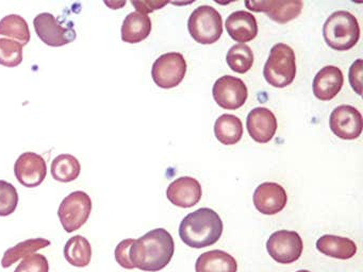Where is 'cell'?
Returning a JSON list of instances; mask_svg holds the SVG:
<instances>
[{"label":"cell","mask_w":363,"mask_h":272,"mask_svg":"<svg viewBox=\"0 0 363 272\" xmlns=\"http://www.w3.org/2000/svg\"><path fill=\"white\" fill-rule=\"evenodd\" d=\"M175 242L167 230L155 229L135 239L129 256L133 267L142 271L157 272L164 269L173 259Z\"/></svg>","instance_id":"6da1fadb"},{"label":"cell","mask_w":363,"mask_h":272,"mask_svg":"<svg viewBox=\"0 0 363 272\" xmlns=\"http://www.w3.org/2000/svg\"><path fill=\"white\" fill-rule=\"evenodd\" d=\"M223 229L220 215L211 208H203L184 217L179 225V236L186 246L201 249L216 244Z\"/></svg>","instance_id":"7a4b0ae2"},{"label":"cell","mask_w":363,"mask_h":272,"mask_svg":"<svg viewBox=\"0 0 363 272\" xmlns=\"http://www.w3.org/2000/svg\"><path fill=\"white\" fill-rule=\"evenodd\" d=\"M323 35L330 48L337 51L350 50L360 38L358 19L348 11L333 12L325 21Z\"/></svg>","instance_id":"3957f363"},{"label":"cell","mask_w":363,"mask_h":272,"mask_svg":"<svg viewBox=\"0 0 363 272\" xmlns=\"http://www.w3.org/2000/svg\"><path fill=\"white\" fill-rule=\"evenodd\" d=\"M265 80L276 89H284L296 76V57L294 50L284 42L272 47L269 59L263 68Z\"/></svg>","instance_id":"277c9868"},{"label":"cell","mask_w":363,"mask_h":272,"mask_svg":"<svg viewBox=\"0 0 363 272\" xmlns=\"http://www.w3.org/2000/svg\"><path fill=\"white\" fill-rule=\"evenodd\" d=\"M188 29L199 44H214L223 34L222 15L213 6H199L189 17Z\"/></svg>","instance_id":"5b68a950"},{"label":"cell","mask_w":363,"mask_h":272,"mask_svg":"<svg viewBox=\"0 0 363 272\" xmlns=\"http://www.w3.org/2000/svg\"><path fill=\"white\" fill-rule=\"evenodd\" d=\"M92 212V200L82 191H74L63 199L59 206L58 216L67 233L79 230L86 225Z\"/></svg>","instance_id":"8992f818"},{"label":"cell","mask_w":363,"mask_h":272,"mask_svg":"<svg viewBox=\"0 0 363 272\" xmlns=\"http://www.w3.org/2000/svg\"><path fill=\"white\" fill-rule=\"evenodd\" d=\"M186 74V61L179 52L164 53L152 64V80L161 89L178 86Z\"/></svg>","instance_id":"52a82bcc"},{"label":"cell","mask_w":363,"mask_h":272,"mask_svg":"<svg viewBox=\"0 0 363 272\" xmlns=\"http://www.w3.org/2000/svg\"><path fill=\"white\" fill-rule=\"evenodd\" d=\"M267 250L274 261L288 265L298 261L301 256L303 239L297 232L280 230L269 236L267 242Z\"/></svg>","instance_id":"ba28073f"},{"label":"cell","mask_w":363,"mask_h":272,"mask_svg":"<svg viewBox=\"0 0 363 272\" xmlns=\"http://www.w3.org/2000/svg\"><path fill=\"white\" fill-rule=\"evenodd\" d=\"M35 32L42 42L50 47H61L76 40L75 29L65 27L52 13H40L33 19Z\"/></svg>","instance_id":"9c48e42d"},{"label":"cell","mask_w":363,"mask_h":272,"mask_svg":"<svg viewBox=\"0 0 363 272\" xmlns=\"http://www.w3.org/2000/svg\"><path fill=\"white\" fill-rule=\"evenodd\" d=\"M212 95L220 108L225 110H238L247 100L248 89L241 79L233 76H223L214 83Z\"/></svg>","instance_id":"30bf717a"},{"label":"cell","mask_w":363,"mask_h":272,"mask_svg":"<svg viewBox=\"0 0 363 272\" xmlns=\"http://www.w3.org/2000/svg\"><path fill=\"white\" fill-rule=\"evenodd\" d=\"M329 125L337 137L346 140H356L362 133V115L354 106L342 104L331 113Z\"/></svg>","instance_id":"8fae6325"},{"label":"cell","mask_w":363,"mask_h":272,"mask_svg":"<svg viewBox=\"0 0 363 272\" xmlns=\"http://www.w3.org/2000/svg\"><path fill=\"white\" fill-rule=\"evenodd\" d=\"M14 174L23 186L33 188L40 186L45 180L48 165L42 155L35 152H25L16 159Z\"/></svg>","instance_id":"7c38bea8"},{"label":"cell","mask_w":363,"mask_h":272,"mask_svg":"<svg viewBox=\"0 0 363 272\" xmlns=\"http://www.w3.org/2000/svg\"><path fill=\"white\" fill-rule=\"evenodd\" d=\"M288 195L286 189L275 182H264L254 193V204L263 215H276L286 208Z\"/></svg>","instance_id":"4fadbf2b"},{"label":"cell","mask_w":363,"mask_h":272,"mask_svg":"<svg viewBox=\"0 0 363 272\" xmlns=\"http://www.w3.org/2000/svg\"><path fill=\"white\" fill-rule=\"evenodd\" d=\"M246 127L252 140L260 144H267L273 140L277 131V118L267 108H255L248 114Z\"/></svg>","instance_id":"5bb4252c"},{"label":"cell","mask_w":363,"mask_h":272,"mask_svg":"<svg viewBox=\"0 0 363 272\" xmlns=\"http://www.w3.org/2000/svg\"><path fill=\"white\" fill-rule=\"evenodd\" d=\"M203 191L196 178L182 176L176 178L167 187V197L174 205L182 208H192L201 199Z\"/></svg>","instance_id":"9a60e30c"},{"label":"cell","mask_w":363,"mask_h":272,"mask_svg":"<svg viewBox=\"0 0 363 272\" xmlns=\"http://www.w3.org/2000/svg\"><path fill=\"white\" fill-rule=\"evenodd\" d=\"M245 6L254 12H263L276 23H286L296 18L303 10V2L295 1H247Z\"/></svg>","instance_id":"2e32d148"},{"label":"cell","mask_w":363,"mask_h":272,"mask_svg":"<svg viewBox=\"0 0 363 272\" xmlns=\"http://www.w3.org/2000/svg\"><path fill=\"white\" fill-rule=\"evenodd\" d=\"M343 84L342 70L337 66H325L314 76V96L322 101H329L340 93Z\"/></svg>","instance_id":"e0dca14e"},{"label":"cell","mask_w":363,"mask_h":272,"mask_svg":"<svg viewBox=\"0 0 363 272\" xmlns=\"http://www.w3.org/2000/svg\"><path fill=\"white\" fill-rule=\"evenodd\" d=\"M227 32L235 42L245 44L258 35V23L256 17L247 11H237L227 17Z\"/></svg>","instance_id":"ac0fdd59"},{"label":"cell","mask_w":363,"mask_h":272,"mask_svg":"<svg viewBox=\"0 0 363 272\" xmlns=\"http://www.w3.org/2000/svg\"><path fill=\"white\" fill-rule=\"evenodd\" d=\"M316 249L329 257L350 259L356 255L358 248L352 239L335 235H323L316 242Z\"/></svg>","instance_id":"d6986e66"},{"label":"cell","mask_w":363,"mask_h":272,"mask_svg":"<svg viewBox=\"0 0 363 272\" xmlns=\"http://www.w3.org/2000/svg\"><path fill=\"white\" fill-rule=\"evenodd\" d=\"M196 272H237L238 263L235 257L222 250H211L203 253L195 264Z\"/></svg>","instance_id":"ffe728a7"},{"label":"cell","mask_w":363,"mask_h":272,"mask_svg":"<svg viewBox=\"0 0 363 272\" xmlns=\"http://www.w3.org/2000/svg\"><path fill=\"white\" fill-rule=\"evenodd\" d=\"M152 32V19L148 15L133 12L127 15L122 26V40L138 44L146 40Z\"/></svg>","instance_id":"44dd1931"},{"label":"cell","mask_w":363,"mask_h":272,"mask_svg":"<svg viewBox=\"0 0 363 272\" xmlns=\"http://www.w3.org/2000/svg\"><path fill=\"white\" fill-rule=\"evenodd\" d=\"M214 134L218 142L226 146L235 144L243 136V123L235 115L224 114L216 119Z\"/></svg>","instance_id":"7402d4cb"},{"label":"cell","mask_w":363,"mask_h":272,"mask_svg":"<svg viewBox=\"0 0 363 272\" xmlns=\"http://www.w3.org/2000/svg\"><path fill=\"white\" fill-rule=\"evenodd\" d=\"M7 38L20 42L23 47L30 42V30L24 17L10 14L0 21V38Z\"/></svg>","instance_id":"603a6c76"},{"label":"cell","mask_w":363,"mask_h":272,"mask_svg":"<svg viewBox=\"0 0 363 272\" xmlns=\"http://www.w3.org/2000/svg\"><path fill=\"white\" fill-rule=\"evenodd\" d=\"M65 259L75 267H86L92 259V246L90 242L82 235L73 236L65 244Z\"/></svg>","instance_id":"cb8c5ba5"},{"label":"cell","mask_w":363,"mask_h":272,"mask_svg":"<svg viewBox=\"0 0 363 272\" xmlns=\"http://www.w3.org/2000/svg\"><path fill=\"white\" fill-rule=\"evenodd\" d=\"M48 246H50V240L44 239V238H33V239L20 242L16 246L8 249L4 253L3 259H1V267L9 268L10 266L13 265L20 259L35 254L38 251Z\"/></svg>","instance_id":"d4e9b609"},{"label":"cell","mask_w":363,"mask_h":272,"mask_svg":"<svg viewBox=\"0 0 363 272\" xmlns=\"http://www.w3.org/2000/svg\"><path fill=\"white\" fill-rule=\"evenodd\" d=\"M82 166L77 157L60 154L52 162V176L58 182L69 183L79 176Z\"/></svg>","instance_id":"484cf974"},{"label":"cell","mask_w":363,"mask_h":272,"mask_svg":"<svg viewBox=\"0 0 363 272\" xmlns=\"http://www.w3.org/2000/svg\"><path fill=\"white\" fill-rule=\"evenodd\" d=\"M254 52L246 44H237L229 49L226 62L233 72L246 74L254 65Z\"/></svg>","instance_id":"4316f807"},{"label":"cell","mask_w":363,"mask_h":272,"mask_svg":"<svg viewBox=\"0 0 363 272\" xmlns=\"http://www.w3.org/2000/svg\"><path fill=\"white\" fill-rule=\"evenodd\" d=\"M22 62V45L9 38H0V65L16 67Z\"/></svg>","instance_id":"83f0119b"},{"label":"cell","mask_w":363,"mask_h":272,"mask_svg":"<svg viewBox=\"0 0 363 272\" xmlns=\"http://www.w3.org/2000/svg\"><path fill=\"white\" fill-rule=\"evenodd\" d=\"M18 204V193L7 181L0 180V217L9 216L16 212Z\"/></svg>","instance_id":"f1b7e54d"},{"label":"cell","mask_w":363,"mask_h":272,"mask_svg":"<svg viewBox=\"0 0 363 272\" xmlns=\"http://www.w3.org/2000/svg\"><path fill=\"white\" fill-rule=\"evenodd\" d=\"M50 271V264L48 259L43 254L29 255L23 259L20 265L16 267L14 272H48Z\"/></svg>","instance_id":"f546056e"},{"label":"cell","mask_w":363,"mask_h":272,"mask_svg":"<svg viewBox=\"0 0 363 272\" xmlns=\"http://www.w3.org/2000/svg\"><path fill=\"white\" fill-rule=\"evenodd\" d=\"M133 242H135V239H131V238L122 240V242L116 246V252H114L118 265L122 266L125 269H135L133 263H131L130 256H129V251H130Z\"/></svg>","instance_id":"4dcf8cb0"},{"label":"cell","mask_w":363,"mask_h":272,"mask_svg":"<svg viewBox=\"0 0 363 272\" xmlns=\"http://www.w3.org/2000/svg\"><path fill=\"white\" fill-rule=\"evenodd\" d=\"M362 60L358 59L352 64L350 68V83L352 89L361 96L362 94Z\"/></svg>","instance_id":"1f68e13d"},{"label":"cell","mask_w":363,"mask_h":272,"mask_svg":"<svg viewBox=\"0 0 363 272\" xmlns=\"http://www.w3.org/2000/svg\"><path fill=\"white\" fill-rule=\"evenodd\" d=\"M131 4H133V6H135L137 12L147 15L148 13L154 12L155 10H159V8L167 6V2L131 1Z\"/></svg>","instance_id":"d6a6232c"},{"label":"cell","mask_w":363,"mask_h":272,"mask_svg":"<svg viewBox=\"0 0 363 272\" xmlns=\"http://www.w3.org/2000/svg\"><path fill=\"white\" fill-rule=\"evenodd\" d=\"M106 4L111 6L113 10H116V8H118V6H125V4H126V1L122 2V4H121V2H112V4H110V2L106 1Z\"/></svg>","instance_id":"836d02e7"},{"label":"cell","mask_w":363,"mask_h":272,"mask_svg":"<svg viewBox=\"0 0 363 272\" xmlns=\"http://www.w3.org/2000/svg\"><path fill=\"white\" fill-rule=\"evenodd\" d=\"M297 272H311V271H309V270H298V271Z\"/></svg>","instance_id":"e575fe53"}]
</instances>
